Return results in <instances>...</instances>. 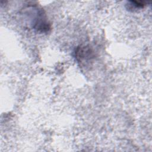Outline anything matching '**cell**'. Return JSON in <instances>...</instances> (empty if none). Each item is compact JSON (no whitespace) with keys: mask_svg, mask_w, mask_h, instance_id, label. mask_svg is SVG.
Segmentation results:
<instances>
[{"mask_svg":"<svg viewBox=\"0 0 152 152\" xmlns=\"http://www.w3.org/2000/svg\"><path fill=\"white\" fill-rule=\"evenodd\" d=\"M129 6L128 8L130 10H140L141 8H143L145 4L144 2H138V1H129Z\"/></svg>","mask_w":152,"mask_h":152,"instance_id":"cell-1","label":"cell"}]
</instances>
